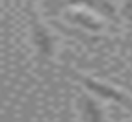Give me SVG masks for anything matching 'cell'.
<instances>
[{"label":"cell","instance_id":"3957f363","mask_svg":"<svg viewBox=\"0 0 132 122\" xmlns=\"http://www.w3.org/2000/svg\"><path fill=\"white\" fill-rule=\"evenodd\" d=\"M69 4H84L87 7H91L93 11H99L102 17H106L110 21H117V13L108 0H69Z\"/></svg>","mask_w":132,"mask_h":122},{"label":"cell","instance_id":"8992f818","mask_svg":"<svg viewBox=\"0 0 132 122\" xmlns=\"http://www.w3.org/2000/svg\"><path fill=\"white\" fill-rule=\"evenodd\" d=\"M123 13H125V17L128 19L130 28H132V0H125V7H123Z\"/></svg>","mask_w":132,"mask_h":122},{"label":"cell","instance_id":"7a4b0ae2","mask_svg":"<svg viewBox=\"0 0 132 122\" xmlns=\"http://www.w3.org/2000/svg\"><path fill=\"white\" fill-rule=\"evenodd\" d=\"M75 78L80 83H84L89 91H93L97 96H101L102 100H110V102H117L121 104V106H125V107H132V102L130 98L127 96V94H123L121 91L117 89H113V87L106 85V83H101V82H95L91 80V78H86V76H80V74H75Z\"/></svg>","mask_w":132,"mask_h":122},{"label":"cell","instance_id":"5b68a950","mask_svg":"<svg viewBox=\"0 0 132 122\" xmlns=\"http://www.w3.org/2000/svg\"><path fill=\"white\" fill-rule=\"evenodd\" d=\"M69 21L84 30H89V32H99L102 28V24L87 13H73V15H69Z\"/></svg>","mask_w":132,"mask_h":122},{"label":"cell","instance_id":"6da1fadb","mask_svg":"<svg viewBox=\"0 0 132 122\" xmlns=\"http://www.w3.org/2000/svg\"><path fill=\"white\" fill-rule=\"evenodd\" d=\"M30 17H32V39L34 45L37 48V54L41 57V61H48L54 54V37L50 35V32L45 28V24L39 21L37 13L30 7Z\"/></svg>","mask_w":132,"mask_h":122},{"label":"cell","instance_id":"52a82bcc","mask_svg":"<svg viewBox=\"0 0 132 122\" xmlns=\"http://www.w3.org/2000/svg\"><path fill=\"white\" fill-rule=\"evenodd\" d=\"M63 122H73V120L69 118V117H65V118H63Z\"/></svg>","mask_w":132,"mask_h":122},{"label":"cell","instance_id":"277c9868","mask_svg":"<svg viewBox=\"0 0 132 122\" xmlns=\"http://www.w3.org/2000/svg\"><path fill=\"white\" fill-rule=\"evenodd\" d=\"M82 111H84V117L86 122H104V115H102V109L99 107L93 98L89 96H82Z\"/></svg>","mask_w":132,"mask_h":122}]
</instances>
